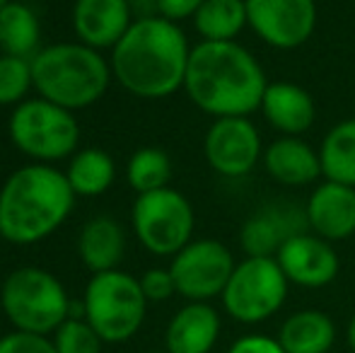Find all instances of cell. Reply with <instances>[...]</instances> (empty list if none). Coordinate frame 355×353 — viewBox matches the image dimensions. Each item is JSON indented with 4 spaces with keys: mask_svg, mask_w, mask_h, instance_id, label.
<instances>
[{
    "mask_svg": "<svg viewBox=\"0 0 355 353\" xmlns=\"http://www.w3.org/2000/svg\"><path fill=\"white\" fill-rule=\"evenodd\" d=\"M223 320L211 302H187L164 329L167 353H211L220 339Z\"/></svg>",
    "mask_w": 355,
    "mask_h": 353,
    "instance_id": "obj_19",
    "label": "cell"
},
{
    "mask_svg": "<svg viewBox=\"0 0 355 353\" xmlns=\"http://www.w3.org/2000/svg\"><path fill=\"white\" fill-rule=\"evenodd\" d=\"M206 0H157L159 17L169 19V22H184V19H193L198 8Z\"/></svg>",
    "mask_w": 355,
    "mask_h": 353,
    "instance_id": "obj_32",
    "label": "cell"
},
{
    "mask_svg": "<svg viewBox=\"0 0 355 353\" xmlns=\"http://www.w3.org/2000/svg\"><path fill=\"white\" fill-rule=\"evenodd\" d=\"M346 339H348V346H351V351L355 353V315L351 317V322H348V329H346Z\"/></svg>",
    "mask_w": 355,
    "mask_h": 353,
    "instance_id": "obj_34",
    "label": "cell"
},
{
    "mask_svg": "<svg viewBox=\"0 0 355 353\" xmlns=\"http://www.w3.org/2000/svg\"><path fill=\"white\" fill-rule=\"evenodd\" d=\"M266 87L263 66L239 42H198L191 46L184 92L208 117H252L261 107Z\"/></svg>",
    "mask_w": 355,
    "mask_h": 353,
    "instance_id": "obj_1",
    "label": "cell"
},
{
    "mask_svg": "<svg viewBox=\"0 0 355 353\" xmlns=\"http://www.w3.org/2000/svg\"><path fill=\"white\" fill-rule=\"evenodd\" d=\"M249 29L266 46L295 51L314 37L317 0H244Z\"/></svg>",
    "mask_w": 355,
    "mask_h": 353,
    "instance_id": "obj_12",
    "label": "cell"
},
{
    "mask_svg": "<svg viewBox=\"0 0 355 353\" xmlns=\"http://www.w3.org/2000/svg\"><path fill=\"white\" fill-rule=\"evenodd\" d=\"M322 177L355 189V119H343L324 133L319 143Z\"/></svg>",
    "mask_w": 355,
    "mask_h": 353,
    "instance_id": "obj_23",
    "label": "cell"
},
{
    "mask_svg": "<svg viewBox=\"0 0 355 353\" xmlns=\"http://www.w3.org/2000/svg\"><path fill=\"white\" fill-rule=\"evenodd\" d=\"M5 3H8V0H0V10H3V5H5Z\"/></svg>",
    "mask_w": 355,
    "mask_h": 353,
    "instance_id": "obj_36",
    "label": "cell"
},
{
    "mask_svg": "<svg viewBox=\"0 0 355 353\" xmlns=\"http://www.w3.org/2000/svg\"><path fill=\"white\" fill-rule=\"evenodd\" d=\"M53 346L58 353H102V336L89 327L85 317H68L53 332Z\"/></svg>",
    "mask_w": 355,
    "mask_h": 353,
    "instance_id": "obj_28",
    "label": "cell"
},
{
    "mask_svg": "<svg viewBox=\"0 0 355 353\" xmlns=\"http://www.w3.org/2000/svg\"><path fill=\"white\" fill-rule=\"evenodd\" d=\"M10 141L29 160L51 165L78 153L80 126L73 112L44 97L24 99L8 121Z\"/></svg>",
    "mask_w": 355,
    "mask_h": 353,
    "instance_id": "obj_7",
    "label": "cell"
},
{
    "mask_svg": "<svg viewBox=\"0 0 355 353\" xmlns=\"http://www.w3.org/2000/svg\"><path fill=\"white\" fill-rule=\"evenodd\" d=\"M276 259L290 286L307 288V291L327 288L329 283L336 281L341 271V259L334 250V242L314 235L312 230L290 237L278 250Z\"/></svg>",
    "mask_w": 355,
    "mask_h": 353,
    "instance_id": "obj_13",
    "label": "cell"
},
{
    "mask_svg": "<svg viewBox=\"0 0 355 353\" xmlns=\"http://www.w3.org/2000/svg\"><path fill=\"white\" fill-rule=\"evenodd\" d=\"M263 141L252 117L213 119L203 138V155L215 175L225 179L249 177L263 160Z\"/></svg>",
    "mask_w": 355,
    "mask_h": 353,
    "instance_id": "obj_11",
    "label": "cell"
},
{
    "mask_svg": "<svg viewBox=\"0 0 355 353\" xmlns=\"http://www.w3.org/2000/svg\"><path fill=\"white\" fill-rule=\"evenodd\" d=\"M290 281L276 257H244L237 261L220 302L239 325H261L276 317L288 300Z\"/></svg>",
    "mask_w": 355,
    "mask_h": 353,
    "instance_id": "obj_8",
    "label": "cell"
},
{
    "mask_svg": "<svg viewBox=\"0 0 355 353\" xmlns=\"http://www.w3.org/2000/svg\"><path fill=\"white\" fill-rule=\"evenodd\" d=\"M266 175L281 187H314L322 177L319 150L300 136H278L263 148L261 160Z\"/></svg>",
    "mask_w": 355,
    "mask_h": 353,
    "instance_id": "obj_17",
    "label": "cell"
},
{
    "mask_svg": "<svg viewBox=\"0 0 355 353\" xmlns=\"http://www.w3.org/2000/svg\"><path fill=\"white\" fill-rule=\"evenodd\" d=\"M191 46L177 22L136 19L112 49V76L141 99H164L184 89Z\"/></svg>",
    "mask_w": 355,
    "mask_h": 353,
    "instance_id": "obj_2",
    "label": "cell"
},
{
    "mask_svg": "<svg viewBox=\"0 0 355 353\" xmlns=\"http://www.w3.org/2000/svg\"><path fill=\"white\" fill-rule=\"evenodd\" d=\"M309 230L304 206L288 201L266 203L244 221L239 247L247 257H276L278 250L297 232Z\"/></svg>",
    "mask_w": 355,
    "mask_h": 353,
    "instance_id": "obj_14",
    "label": "cell"
},
{
    "mask_svg": "<svg viewBox=\"0 0 355 353\" xmlns=\"http://www.w3.org/2000/svg\"><path fill=\"white\" fill-rule=\"evenodd\" d=\"M172 160L162 148H141L131 155L126 165V182L136 193H150L169 187Z\"/></svg>",
    "mask_w": 355,
    "mask_h": 353,
    "instance_id": "obj_26",
    "label": "cell"
},
{
    "mask_svg": "<svg viewBox=\"0 0 355 353\" xmlns=\"http://www.w3.org/2000/svg\"><path fill=\"white\" fill-rule=\"evenodd\" d=\"M131 223L136 240L155 257H174L193 240L196 213L182 191L172 187L138 193Z\"/></svg>",
    "mask_w": 355,
    "mask_h": 353,
    "instance_id": "obj_9",
    "label": "cell"
},
{
    "mask_svg": "<svg viewBox=\"0 0 355 353\" xmlns=\"http://www.w3.org/2000/svg\"><path fill=\"white\" fill-rule=\"evenodd\" d=\"M141 281L121 268L92 273L83 293L85 320L104 344H126L141 332L148 315Z\"/></svg>",
    "mask_w": 355,
    "mask_h": 353,
    "instance_id": "obj_6",
    "label": "cell"
},
{
    "mask_svg": "<svg viewBox=\"0 0 355 353\" xmlns=\"http://www.w3.org/2000/svg\"><path fill=\"white\" fill-rule=\"evenodd\" d=\"M34 87L32 61L17 56H0V107H17L29 99Z\"/></svg>",
    "mask_w": 355,
    "mask_h": 353,
    "instance_id": "obj_27",
    "label": "cell"
},
{
    "mask_svg": "<svg viewBox=\"0 0 355 353\" xmlns=\"http://www.w3.org/2000/svg\"><path fill=\"white\" fill-rule=\"evenodd\" d=\"M136 22L128 0H75L73 29L78 42L97 49H114Z\"/></svg>",
    "mask_w": 355,
    "mask_h": 353,
    "instance_id": "obj_16",
    "label": "cell"
},
{
    "mask_svg": "<svg viewBox=\"0 0 355 353\" xmlns=\"http://www.w3.org/2000/svg\"><path fill=\"white\" fill-rule=\"evenodd\" d=\"M42 49V24L39 17L22 0H8L0 10V51L5 56L29 58Z\"/></svg>",
    "mask_w": 355,
    "mask_h": 353,
    "instance_id": "obj_22",
    "label": "cell"
},
{
    "mask_svg": "<svg viewBox=\"0 0 355 353\" xmlns=\"http://www.w3.org/2000/svg\"><path fill=\"white\" fill-rule=\"evenodd\" d=\"M123 250H126V235L114 218L97 216L85 223L80 230L78 255L80 261L92 273L119 268L123 259Z\"/></svg>",
    "mask_w": 355,
    "mask_h": 353,
    "instance_id": "obj_21",
    "label": "cell"
},
{
    "mask_svg": "<svg viewBox=\"0 0 355 353\" xmlns=\"http://www.w3.org/2000/svg\"><path fill=\"white\" fill-rule=\"evenodd\" d=\"M278 344L285 353H329L336 344V325L322 310H297L278 327Z\"/></svg>",
    "mask_w": 355,
    "mask_h": 353,
    "instance_id": "obj_20",
    "label": "cell"
},
{
    "mask_svg": "<svg viewBox=\"0 0 355 353\" xmlns=\"http://www.w3.org/2000/svg\"><path fill=\"white\" fill-rule=\"evenodd\" d=\"M193 29L201 42H237L249 27L244 0H206L193 15Z\"/></svg>",
    "mask_w": 355,
    "mask_h": 353,
    "instance_id": "obj_24",
    "label": "cell"
},
{
    "mask_svg": "<svg viewBox=\"0 0 355 353\" xmlns=\"http://www.w3.org/2000/svg\"><path fill=\"white\" fill-rule=\"evenodd\" d=\"M234 255L225 242L211 240H191L179 255L172 257L169 271L174 276L177 295L187 302H211L220 298L232 276Z\"/></svg>",
    "mask_w": 355,
    "mask_h": 353,
    "instance_id": "obj_10",
    "label": "cell"
},
{
    "mask_svg": "<svg viewBox=\"0 0 355 353\" xmlns=\"http://www.w3.org/2000/svg\"><path fill=\"white\" fill-rule=\"evenodd\" d=\"M66 177L75 196H102L116 179V165L102 148H85L71 157Z\"/></svg>",
    "mask_w": 355,
    "mask_h": 353,
    "instance_id": "obj_25",
    "label": "cell"
},
{
    "mask_svg": "<svg viewBox=\"0 0 355 353\" xmlns=\"http://www.w3.org/2000/svg\"><path fill=\"white\" fill-rule=\"evenodd\" d=\"M138 281H141L148 302H164L177 295V286H174V276L169 268H148Z\"/></svg>",
    "mask_w": 355,
    "mask_h": 353,
    "instance_id": "obj_30",
    "label": "cell"
},
{
    "mask_svg": "<svg viewBox=\"0 0 355 353\" xmlns=\"http://www.w3.org/2000/svg\"><path fill=\"white\" fill-rule=\"evenodd\" d=\"M0 307L15 332L51 336L71 317L73 302L51 271L19 266L0 286Z\"/></svg>",
    "mask_w": 355,
    "mask_h": 353,
    "instance_id": "obj_5",
    "label": "cell"
},
{
    "mask_svg": "<svg viewBox=\"0 0 355 353\" xmlns=\"http://www.w3.org/2000/svg\"><path fill=\"white\" fill-rule=\"evenodd\" d=\"M145 353H167V351H145Z\"/></svg>",
    "mask_w": 355,
    "mask_h": 353,
    "instance_id": "obj_35",
    "label": "cell"
},
{
    "mask_svg": "<svg viewBox=\"0 0 355 353\" xmlns=\"http://www.w3.org/2000/svg\"><path fill=\"white\" fill-rule=\"evenodd\" d=\"M131 3L133 19H148V17H159L157 0H128Z\"/></svg>",
    "mask_w": 355,
    "mask_h": 353,
    "instance_id": "obj_33",
    "label": "cell"
},
{
    "mask_svg": "<svg viewBox=\"0 0 355 353\" xmlns=\"http://www.w3.org/2000/svg\"><path fill=\"white\" fill-rule=\"evenodd\" d=\"M75 191L66 172L32 162L0 187V235L12 245H37L68 221Z\"/></svg>",
    "mask_w": 355,
    "mask_h": 353,
    "instance_id": "obj_3",
    "label": "cell"
},
{
    "mask_svg": "<svg viewBox=\"0 0 355 353\" xmlns=\"http://www.w3.org/2000/svg\"><path fill=\"white\" fill-rule=\"evenodd\" d=\"M0 353H58L51 336L29 334V332H10L0 336Z\"/></svg>",
    "mask_w": 355,
    "mask_h": 353,
    "instance_id": "obj_29",
    "label": "cell"
},
{
    "mask_svg": "<svg viewBox=\"0 0 355 353\" xmlns=\"http://www.w3.org/2000/svg\"><path fill=\"white\" fill-rule=\"evenodd\" d=\"M34 89L39 97L78 112L99 102L112 83V63L83 42L42 46L32 58Z\"/></svg>",
    "mask_w": 355,
    "mask_h": 353,
    "instance_id": "obj_4",
    "label": "cell"
},
{
    "mask_svg": "<svg viewBox=\"0 0 355 353\" xmlns=\"http://www.w3.org/2000/svg\"><path fill=\"white\" fill-rule=\"evenodd\" d=\"M227 353H285L276 336L268 334H244L232 341Z\"/></svg>",
    "mask_w": 355,
    "mask_h": 353,
    "instance_id": "obj_31",
    "label": "cell"
},
{
    "mask_svg": "<svg viewBox=\"0 0 355 353\" xmlns=\"http://www.w3.org/2000/svg\"><path fill=\"white\" fill-rule=\"evenodd\" d=\"M307 225L329 242H343L355 235V189L322 179L314 184L304 203Z\"/></svg>",
    "mask_w": 355,
    "mask_h": 353,
    "instance_id": "obj_15",
    "label": "cell"
},
{
    "mask_svg": "<svg viewBox=\"0 0 355 353\" xmlns=\"http://www.w3.org/2000/svg\"><path fill=\"white\" fill-rule=\"evenodd\" d=\"M0 237H3V235H0Z\"/></svg>",
    "mask_w": 355,
    "mask_h": 353,
    "instance_id": "obj_37",
    "label": "cell"
},
{
    "mask_svg": "<svg viewBox=\"0 0 355 353\" xmlns=\"http://www.w3.org/2000/svg\"><path fill=\"white\" fill-rule=\"evenodd\" d=\"M259 112L281 136L302 138L317 121V104L309 89L290 80L268 83Z\"/></svg>",
    "mask_w": 355,
    "mask_h": 353,
    "instance_id": "obj_18",
    "label": "cell"
}]
</instances>
